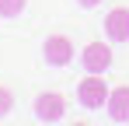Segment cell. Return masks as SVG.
Listing matches in <instances>:
<instances>
[{"mask_svg": "<svg viewBox=\"0 0 129 126\" xmlns=\"http://www.w3.org/2000/svg\"><path fill=\"white\" fill-rule=\"evenodd\" d=\"M105 32L112 42H129V7H112L108 11Z\"/></svg>", "mask_w": 129, "mask_h": 126, "instance_id": "cell-5", "label": "cell"}, {"mask_svg": "<svg viewBox=\"0 0 129 126\" xmlns=\"http://www.w3.org/2000/svg\"><path fill=\"white\" fill-rule=\"evenodd\" d=\"M11 109H14V95H11V88L0 84V116H7Z\"/></svg>", "mask_w": 129, "mask_h": 126, "instance_id": "cell-8", "label": "cell"}, {"mask_svg": "<svg viewBox=\"0 0 129 126\" xmlns=\"http://www.w3.org/2000/svg\"><path fill=\"white\" fill-rule=\"evenodd\" d=\"M42 56L49 67H66V63H73V42L66 35H49L42 46Z\"/></svg>", "mask_w": 129, "mask_h": 126, "instance_id": "cell-3", "label": "cell"}, {"mask_svg": "<svg viewBox=\"0 0 129 126\" xmlns=\"http://www.w3.org/2000/svg\"><path fill=\"white\" fill-rule=\"evenodd\" d=\"M35 116H39L42 123H59L66 116V98L56 95V91H42V95L35 98Z\"/></svg>", "mask_w": 129, "mask_h": 126, "instance_id": "cell-2", "label": "cell"}, {"mask_svg": "<svg viewBox=\"0 0 129 126\" xmlns=\"http://www.w3.org/2000/svg\"><path fill=\"white\" fill-rule=\"evenodd\" d=\"M73 126H91V123H73Z\"/></svg>", "mask_w": 129, "mask_h": 126, "instance_id": "cell-10", "label": "cell"}, {"mask_svg": "<svg viewBox=\"0 0 129 126\" xmlns=\"http://www.w3.org/2000/svg\"><path fill=\"white\" fill-rule=\"evenodd\" d=\"M77 4H80V7H98L101 0H77Z\"/></svg>", "mask_w": 129, "mask_h": 126, "instance_id": "cell-9", "label": "cell"}, {"mask_svg": "<svg viewBox=\"0 0 129 126\" xmlns=\"http://www.w3.org/2000/svg\"><path fill=\"white\" fill-rule=\"evenodd\" d=\"M28 0H0V18H18Z\"/></svg>", "mask_w": 129, "mask_h": 126, "instance_id": "cell-7", "label": "cell"}, {"mask_svg": "<svg viewBox=\"0 0 129 126\" xmlns=\"http://www.w3.org/2000/svg\"><path fill=\"white\" fill-rule=\"evenodd\" d=\"M77 98H80L84 109H101V105L108 102V84H105V77H101V74L84 77V81L77 84Z\"/></svg>", "mask_w": 129, "mask_h": 126, "instance_id": "cell-1", "label": "cell"}, {"mask_svg": "<svg viewBox=\"0 0 129 126\" xmlns=\"http://www.w3.org/2000/svg\"><path fill=\"white\" fill-rule=\"evenodd\" d=\"M80 60H84L87 74H105L108 67H112V46L108 42H91V46H84Z\"/></svg>", "mask_w": 129, "mask_h": 126, "instance_id": "cell-4", "label": "cell"}, {"mask_svg": "<svg viewBox=\"0 0 129 126\" xmlns=\"http://www.w3.org/2000/svg\"><path fill=\"white\" fill-rule=\"evenodd\" d=\"M108 116L115 119V123H129V84H119V88H112L108 91Z\"/></svg>", "mask_w": 129, "mask_h": 126, "instance_id": "cell-6", "label": "cell"}]
</instances>
